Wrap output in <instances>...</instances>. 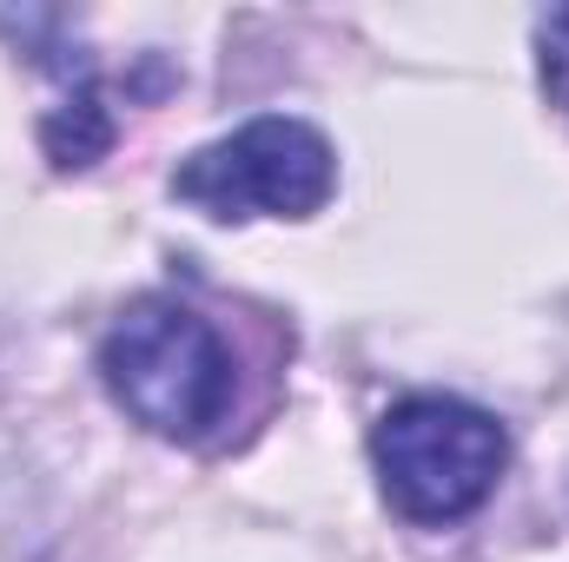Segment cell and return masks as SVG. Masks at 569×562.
Wrapping results in <instances>:
<instances>
[{"mask_svg":"<svg viewBox=\"0 0 569 562\" xmlns=\"http://www.w3.org/2000/svg\"><path fill=\"white\" fill-rule=\"evenodd\" d=\"M537 73H543V93L569 113V7H550L537 20Z\"/></svg>","mask_w":569,"mask_h":562,"instance_id":"277c9868","label":"cell"},{"mask_svg":"<svg viewBox=\"0 0 569 562\" xmlns=\"http://www.w3.org/2000/svg\"><path fill=\"white\" fill-rule=\"evenodd\" d=\"M113 404L166 443H199L232 418V344L179 298H140L100 338Z\"/></svg>","mask_w":569,"mask_h":562,"instance_id":"6da1fadb","label":"cell"},{"mask_svg":"<svg viewBox=\"0 0 569 562\" xmlns=\"http://www.w3.org/2000/svg\"><path fill=\"white\" fill-rule=\"evenodd\" d=\"M503 463H510L503 423L477 404H463V398H443V391L398 398L371 423L378 490L418 530H443V523L477 516L497 496Z\"/></svg>","mask_w":569,"mask_h":562,"instance_id":"7a4b0ae2","label":"cell"},{"mask_svg":"<svg viewBox=\"0 0 569 562\" xmlns=\"http://www.w3.org/2000/svg\"><path fill=\"white\" fill-rule=\"evenodd\" d=\"M338 192V152L311 120L259 113L219 140L192 145L172 172V199L212 225L252 219H311Z\"/></svg>","mask_w":569,"mask_h":562,"instance_id":"3957f363","label":"cell"}]
</instances>
